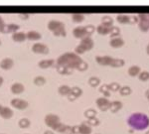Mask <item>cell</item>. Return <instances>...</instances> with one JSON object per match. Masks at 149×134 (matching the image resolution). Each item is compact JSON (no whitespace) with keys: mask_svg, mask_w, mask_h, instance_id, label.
<instances>
[{"mask_svg":"<svg viewBox=\"0 0 149 134\" xmlns=\"http://www.w3.org/2000/svg\"><path fill=\"white\" fill-rule=\"evenodd\" d=\"M83 60L79 55H77L76 53H65L62 56H60L57 60V66L64 67L69 70L73 71L74 69H78L79 66L83 63Z\"/></svg>","mask_w":149,"mask_h":134,"instance_id":"cell-1","label":"cell"},{"mask_svg":"<svg viewBox=\"0 0 149 134\" xmlns=\"http://www.w3.org/2000/svg\"><path fill=\"white\" fill-rule=\"evenodd\" d=\"M128 124L135 130H143V129L147 128L149 125V118L146 114L143 113H133L129 116L128 118Z\"/></svg>","mask_w":149,"mask_h":134,"instance_id":"cell-2","label":"cell"},{"mask_svg":"<svg viewBox=\"0 0 149 134\" xmlns=\"http://www.w3.org/2000/svg\"><path fill=\"white\" fill-rule=\"evenodd\" d=\"M95 60L102 66H111L114 68H118L124 65V61L122 59H114L109 56H97Z\"/></svg>","mask_w":149,"mask_h":134,"instance_id":"cell-3","label":"cell"},{"mask_svg":"<svg viewBox=\"0 0 149 134\" xmlns=\"http://www.w3.org/2000/svg\"><path fill=\"white\" fill-rule=\"evenodd\" d=\"M48 28L52 31L55 36H66V29L63 22L59 20H50L48 23Z\"/></svg>","mask_w":149,"mask_h":134,"instance_id":"cell-4","label":"cell"},{"mask_svg":"<svg viewBox=\"0 0 149 134\" xmlns=\"http://www.w3.org/2000/svg\"><path fill=\"white\" fill-rule=\"evenodd\" d=\"M93 45H95V43H93V39L91 37L84 38V39H81L80 45L76 47V50H74L76 54L81 55V54H84V53L86 51H90V50H92L93 48Z\"/></svg>","mask_w":149,"mask_h":134,"instance_id":"cell-5","label":"cell"},{"mask_svg":"<svg viewBox=\"0 0 149 134\" xmlns=\"http://www.w3.org/2000/svg\"><path fill=\"white\" fill-rule=\"evenodd\" d=\"M45 123L49 127H51L53 130H56L57 127L59 126V124L61 123V121H60V117L56 115V114L49 113L45 116Z\"/></svg>","mask_w":149,"mask_h":134,"instance_id":"cell-6","label":"cell"},{"mask_svg":"<svg viewBox=\"0 0 149 134\" xmlns=\"http://www.w3.org/2000/svg\"><path fill=\"white\" fill-rule=\"evenodd\" d=\"M138 26L141 31L143 32H147L149 30V15L148 14H142L140 13L138 15Z\"/></svg>","mask_w":149,"mask_h":134,"instance_id":"cell-7","label":"cell"},{"mask_svg":"<svg viewBox=\"0 0 149 134\" xmlns=\"http://www.w3.org/2000/svg\"><path fill=\"white\" fill-rule=\"evenodd\" d=\"M32 51L36 54H48L49 53V48L47 45L43 44V43H35L32 46Z\"/></svg>","mask_w":149,"mask_h":134,"instance_id":"cell-8","label":"cell"},{"mask_svg":"<svg viewBox=\"0 0 149 134\" xmlns=\"http://www.w3.org/2000/svg\"><path fill=\"white\" fill-rule=\"evenodd\" d=\"M10 103L13 107H15V108H17V109H20V110L26 109L29 105V103L26 100L21 99H13L10 101Z\"/></svg>","mask_w":149,"mask_h":134,"instance_id":"cell-9","label":"cell"},{"mask_svg":"<svg viewBox=\"0 0 149 134\" xmlns=\"http://www.w3.org/2000/svg\"><path fill=\"white\" fill-rule=\"evenodd\" d=\"M73 34L76 38L78 39H84L86 37H88V33H86V26H78V27L74 28L73 30Z\"/></svg>","mask_w":149,"mask_h":134,"instance_id":"cell-10","label":"cell"},{"mask_svg":"<svg viewBox=\"0 0 149 134\" xmlns=\"http://www.w3.org/2000/svg\"><path fill=\"white\" fill-rule=\"evenodd\" d=\"M97 105L100 110L105 111V110H107V109H109L110 101L107 99V97H98L97 99Z\"/></svg>","mask_w":149,"mask_h":134,"instance_id":"cell-11","label":"cell"},{"mask_svg":"<svg viewBox=\"0 0 149 134\" xmlns=\"http://www.w3.org/2000/svg\"><path fill=\"white\" fill-rule=\"evenodd\" d=\"M0 116L4 119H9L13 116V110L8 106H2L0 105Z\"/></svg>","mask_w":149,"mask_h":134,"instance_id":"cell-12","label":"cell"},{"mask_svg":"<svg viewBox=\"0 0 149 134\" xmlns=\"http://www.w3.org/2000/svg\"><path fill=\"white\" fill-rule=\"evenodd\" d=\"M81 93H83L81 88H80L79 87H73L71 88V92L68 95V99L70 100H74L76 99H78L79 97H81Z\"/></svg>","mask_w":149,"mask_h":134,"instance_id":"cell-13","label":"cell"},{"mask_svg":"<svg viewBox=\"0 0 149 134\" xmlns=\"http://www.w3.org/2000/svg\"><path fill=\"white\" fill-rule=\"evenodd\" d=\"M13 66H14V61L11 58H5L0 62V68H1L2 70L8 71V70H10Z\"/></svg>","mask_w":149,"mask_h":134,"instance_id":"cell-14","label":"cell"},{"mask_svg":"<svg viewBox=\"0 0 149 134\" xmlns=\"http://www.w3.org/2000/svg\"><path fill=\"white\" fill-rule=\"evenodd\" d=\"M79 133L80 134H91L92 133V126L88 122H83L79 125Z\"/></svg>","mask_w":149,"mask_h":134,"instance_id":"cell-15","label":"cell"},{"mask_svg":"<svg viewBox=\"0 0 149 134\" xmlns=\"http://www.w3.org/2000/svg\"><path fill=\"white\" fill-rule=\"evenodd\" d=\"M24 85H22V83H13V85H11L10 87V90L12 93H14V94H19V93L23 92H24Z\"/></svg>","mask_w":149,"mask_h":134,"instance_id":"cell-16","label":"cell"},{"mask_svg":"<svg viewBox=\"0 0 149 134\" xmlns=\"http://www.w3.org/2000/svg\"><path fill=\"white\" fill-rule=\"evenodd\" d=\"M109 45L112 48H120L124 45V41H123V39L120 37H115V38H112V39L110 40Z\"/></svg>","mask_w":149,"mask_h":134,"instance_id":"cell-17","label":"cell"},{"mask_svg":"<svg viewBox=\"0 0 149 134\" xmlns=\"http://www.w3.org/2000/svg\"><path fill=\"white\" fill-rule=\"evenodd\" d=\"M26 39L27 37L24 32H15L12 34V40L15 42H24Z\"/></svg>","mask_w":149,"mask_h":134,"instance_id":"cell-18","label":"cell"},{"mask_svg":"<svg viewBox=\"0 0 149 134\" xmlns=\"http://www.w3.org/2000/svg\"><path fill=\"white\" fill-rule=\"evenodd\" d=\"M26 37H27L28 40H31V41H37V40L41 39V34L37 31H29V32L26 34Z\"/></svg>","mask_w":149,"mask_h":134,"instance_id":"cell-19","label":"cell"},{"mask_svg":"<svg viewBox=\"0 0 149 134\" xmlns=\"http://www.w3.org/2000/svg\"><path fill=\"white\" fill-rule=\"evenodd\" d=\"M54 63H55V61L52 59L41 60L39 62V64H38V66H39L41 69H48V68H50V67H52L53 65H54Z\"/></svg>","mask_w":149,"mask_h":134,"instance_id":"cell-20","label":"cell"},{"mask_svg":"<svg viewBox=\"0 0 149 134\" xmlns=\"http://www.w3.org/2000/svg\"><path fill=\"white\" fill-rule=\"evenodd\" d=\"M19 28H20V26L17 25V24H7L5 25V29H4V32L5 33H15L16 31L19 30Z\"/></svg>","mask_w":149,"mask_h":134,"instance_id":"cell-21","label":"cell"},{"mask_svg":"<svg viewBox=\"0 0 149 134\" xmlns=\"http://www.w3.org/2000/svg\"><path fill=\"white\" fill-rule=\"evenodd\" d=\"M122 108V102L118 101V100H114V101L110 102V107L109 109L112 112H117L119 109Z\"/></svg>","mask_w":149,"mask_h":134,"instance_id":"cell-22","label":"cell"},{"mask_svg":"<svg viewBox=\"0 0 149 134\" xmlns=\"http://www.w3.org/2000/svg\"><path fill=\"white\" fill-rule=\"evenodd\" d=\"M110 30H111V28L109 27H107V26H103V25H98L97 28V31L98 34L100 35H107V34H110Z\"/></svg>","mask_w":149,"mask_h":134,"instance_id":"cell-23","label":"cell"},{"mask_svg":"<svg viewBox=\"0 0 149 134\" xmlns=\"http://www.w3.org/2000/svg\"><path fill=\"white\" fill-rule=\"evenodd\" d=\"M112 24H113V19L110 17V16H104V17H102V25L111 28L112 27Z\"/></svg>","mask_w":149,"mask_h":134,"instance_id":"cell-24","label":"cell"},{"mask_svg":"<svg viewBox=\"0 0 149 134\" xmlns=\"http://www.w3.org/2000/svg\"><path fill=\"white\" fill-rule=\"evenodd\" d=\"M116 20L121 24L131 23V17H129V16H127V15H123V14H121V15H117Z\"/></svg>","mask_w":149,"mask_h":134,"instance_id":"cell-25","label":"cell"},{"mask_svg":"<svg viewBox=\"0 0 149 134\" xmlns=\"http://www.w3.org/2000/svg\"><path fill=\"white\" fill-rule=\"evenodd\" d=\"M58 92H59V93L61 95H68L70 94V92H71V87H68V85H61L59 88H58Z\"/></svg>","mask_w":149,"mask_h":134,"instance_id":"cell-26","label":"cell"},{"mask_svg":"<svg viewBox=\"0 0 149 134\" xmlns=\"http://www.w3.org/2000/svg\"><path fill=\"white\" fill-rule=\"evenodd\" d=\"M140 68L138 66H131L130 68L128 69V75L131 76H138L140 74Z\"/></svg>","mask_w":149,"mask_h":134,"instance_id":"cell-27","label":"cell"},{"mask_svg":"<svg viewBox=\"0 0 149 134\" xmlns=\"http://www.w3.org/2000/svg\"><path fill=\"white\" fill-rule=\"evenodd\" d=\"M72 19H73L74 22H77V23H80V22H83L84 19H85V15L81 13H74L72 15Z\"/></svg>","mask_w":149,"mask_h":134,"instance_id":"cell-28","label":"cell"},{"mask_svg":"<svg viewBox=\"0 0 149 134\" xmlns=\"http://www.w3.org/2000/svg\"><path fill=\"white\" fill-rule=\"evenodd\" d=\"M34 83L38 87H42V85H44L46 83V78L42 76H38L34 78Z\"/></svg>","mask_w":149,"mask_h":134,"instance_id":"cell-29","label":"cell"},{"mask_svg":"<svg viewBox=\"0 0 149 134\" xmlns=\"http://www.w3.org/2000/svg\"><path fill=\"white\" fill-rule=\"evenodd\" d=\"M18 125L20 126L21 128H28L29 126L31 125V122L28 118H21L18 122Z\"/></svg>","mask_w":149,"mask_h":134,"instance_id":"cell-30","label":"cell"},{"mask_svg":"<svg viewBox=\"0 0 149 134\" xmlns=\"http://www.w3.org/2000/svg\"><path fill=\"white\" fill-rule=\"evenodd\" d=\"M100 80L97 76H92V78H90V80H88V83H90L91 87H97L98 85H100Z\"/></svg>","mask_w":149,"mask_h":134,"instance_id":"cell-31","label":"cell"},{"mask_svg":"<svg viewBox=\"0 0 149 134\" xmlns=\"http://www.w3.org/2000/svg\"><path fill=\"white\" fill-rule=\"evenodd\" d=\"M57 71L58 73L62 74V75H71L73 73L72 70H69L67 68H64V67H60V66H57Z\"/></svg>","mask_w":149,"mask_h":134,"instance_id":"cell-32","label":"cell"},{"mask_svg":"<svg viewBox=\"0 0 149 134\" xmlns=\"http://www.w3.org/2000/svg\"><path fill=\"white\" fill-rule=\"evenodd\" d=\"M119 92H120L121 95H129L131 93V88L128 85H123V87H120Z\"/></svg>","mask_w":149,"mask_h":134,"instance_id":"cell-33","label":"cell"},{"mask_svg":"<svg viewBox=\"0 0 149 134\" xmlns=\"http://www.w3.org/2000/svg\"><path fill=\"white\" fill-rule=\"evenodd\" d=\"M138 78H139V80L142 81V82H146V81L149 80V72L147 71L140 72V74L138 75Z\"/></svg>","mask_w":149,"mask_h":134,"instance_id":"cell-34","label":"cell"},{"mask_svg":"<svg viewBox=\"0 0 149 134\" xmlns=\"http://www.w3.org/2000/svg\"><path fill=\"white\" fill-rule=\"evenodd\" d=\"M95 115H97V111L93 108H90V109H88V110L85 111V116L88 119L93 118V117H95Z\"/></svg>","mask_w":149,"mask_h":134,"instance_id":"cell-35","label":"cell"},{"mask_svg":"<svg viewBox=\"0 0 149 134\" xmlns=\"http://www.w3.org/2000/svg\"><path fill=\"white\" fill-rule=\"evenodd\" d=\"M100 92H102L105 97H109L110 95V90L109 88V85H103L100 87Z\"/></svg>","mask_w":149,"mask_h":134,"instance_id":"cell-36","label":"cell"},{"mask_svg":"<svg viewBox=\"0 0 149 134\" xmlns=\"http://www.w3.org/2000/svg\"><path fill=\"white\" fill-rule=\"evenodd\" d=\"M119 34H120V29L118 27H115V26H112L111 30H110V35H111L112 38L117 37Z\"/></svg>","mask_w":149,"mask_h":134,"instance_id":"cell-37","label":"cell"},{"mask_svg":"<svg viewBox=\"0 0 149 134\" xmlns=\"http://www.w3.org/2000/svg\"><path fill=\"white\" fill-rule=\"evenodd\" d=\"M109 90H112V92H117V90H120V85L117 83H111L109 85Z\"/></svg>","mask_w":149,"mask_h":134,"instance_id":"cell-38","label":"cell"},{"mask_svg":"<svg viewBox=\"0 0 149 134\" xmlns=\"http://www.w3.org/2000/svg\"><path fill=\"white\" fill-rule=\"evenodd\" d=\"M88 123L90 124L91 126H97L100 124V120H98L97 118H95V117H93V118L88 119Z\"/></svg>","mask_w":149,"mask_h":134,"instance_id":"cell-39","label":"cell"},{"mask_svg":"<svg viewBox=\"0 0 149 134\" xmlns=\"http://www.w3.org/2000/svg\"><path fill=\"white\" fill-rule=\"evenodd\" d=\"M86 33H88V37H90V36L92 35L93 33L95 31V26H93V25H88V26H86Z\"/></svg>","mask_w":149,"mask_h":134,"instance_id":"cell-40","label":"cell"},{"mask_svg":"<svg viewBox=\"0 0 149 134\" xmlns=\"http://www.w3.org/2000/svg\"><path fill=\"white\" fill-rule=\"evenodd\" d=\"M88 64H86V62L84 61L83 63H81V64L80 65V66H79L78 70H79V71H81V72H84V71H86V69H88Z\"/></svg>","mask_w":149,"mask_h":134,"instance_id":"cell-41","label":"cell"},{"mask_svg":"<svg viewBox=\"0 0 149 134\" xmlns=\"http://www.w3.org/2000/svg\"><path fill=\"white\" fill-rule=\"evenodd\" d=\"M5 22H4V20H3V18L0 16V33H2V32H4V29H5Z\"/></svg>","mask_w":149,"mask_h":134,"instance_id":"cell-42","label":"cell"},{"mask_svg":"<svg viewBox=\"0 0 149 134\" xmlns=\"http://www.w3.org/2000/svg\"><path fill=\"white\" fill-rule=\"evenodd\" d=\"M19 17H20L21 19H27V18H29V15L26 13H20L19 14Z\"/></svg>","mask_w":149,"mask_h":134,"instance_id":"cell-43","label":"cell"},{"mask_svg":"<svg viewBox=\"0 0 149 134\" xmlns=\"http://www.w3.org/2000/svg\"><path fill=\"white\" fill-rule=\"evenodd\" d=\"M44 134H54V132H53L52 130H46L44 132Z\"/></svg>","mask_w":149,"mask_h":134,"instance_id":"cell-44","label":"cell"},{"mask_svg":"<svg viewBox=\"0 0 149 134\" xmlns=\"http://www.w3.org/2000/svg\"><path fill=\"white\" fill-rule=\"evenodd\" d=\"M2 83H3V78H2V76H0V87L2 85Z\"/></svg>","mask_w":149,"mask_h":134,"instance_id":"cell-45","label":"cell"},{"mask_svg":"<svg viewBox=\"0 0 149 134\" xmlns=\"http://www.w3.org/2000/svg\"><path fill=\"white\" fill-rule=\"evenodd\" d=\"M146 97H147V99H149V90H146Z\"/></svg>","mask_w":149,"mask_h":134,"instance_id":"cell-46","label":"cell"},{"mask_svg":"<svg viewBox=\"0 0 149 134\" xmlns=\"http://www.w3.org/2000/svg\"><path fill=\"white\" fill-rule=\"evenodd\" d=\"M146 52H147V54L149 55V44L147 45V48H146Z\"/></svg>","mask_w":149,"mask_h":134,"instance_id":"cell-47","label":"cell"},{"mask_svg":"<svg viewBox=\"0 0 149 134\" xmlns=\"http://www.w3.org/2000/svg\"><path fill=\"white\" fill-rule=\"evenodd\" d=\"M146 134H149V131H147V132H146Z\"/></svg>","mask_w":149,"mask_h":134,"instance_id":"cell-48","label":"cell"},{"mask_svg":"<svg viewBox=\"0 0 149 134\" xmlns=\"http://www.w3.org/2000/svg\"><path fill=\"white\" fill-rule=\"evenodd\" d=\"M0 45H1V41H0Z\"/></svg>","mask_w":149,"mask_h":134,"instance_id":"cell-49","label":"cell"},{"mask_svg":"<svg viewBox=\"0 0 149 134\" xmlns=\"http://www.w3.org/2000/svg\"><path fill=\"white\" fill-rule=\"evenodd\" d=\"M69 134H72V133H69Z\"/></svg>","mask_w":149,"mask_h":134,"instance_id":"cell-50","label":"cell"}]
</instances>
